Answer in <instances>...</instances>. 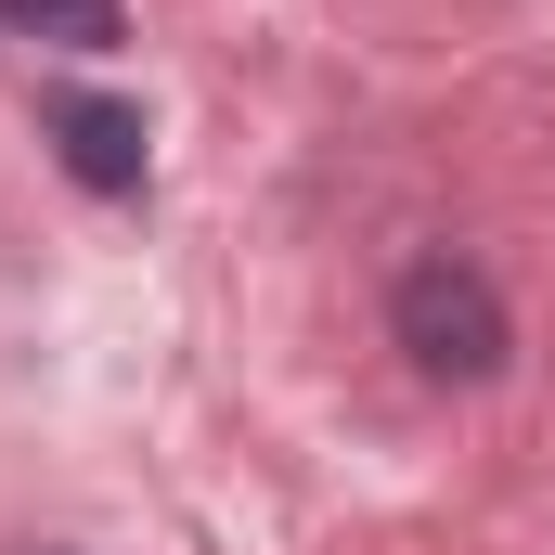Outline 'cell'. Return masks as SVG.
<instances>
[{
    "mask_svg": "<svg viewBox=\"0 0 555 555\" xmlns=\"http://www.w3.org/2000/svg\"><path fill=\"white\" fill-rule=\"evenodd\" d=\"M0 26H26L52 52H117L130 39V0H0Z\"/></svg>",
    "mask_w": 555,
    "mask_h": 555,
    "instance_id": "3957f363",
    "label": "cell"
},
{
    "mask_svg": "<svg viewBox=\"0 0 555 555\" xmlns=\"http://www.w3.org/2000/svg\"><path fill=\"white\" fill-rule=\"evenodd\" d=\"M52 155H65V181L78 194H142V104L117 91H52Z\"/></svg>",
    "mask_w": 555,
    "mask_h": 555,
    "instance_id": "7a4b0ae2",
    "label": "cell"
},
{
    "mask_svg": "<svg viewBox=\"0 0 555 555\" xmlns=\"http://www.w3.org/2000/svg\"><path fill=\"white\" fill-rule=\"evenodd\" d=\"M388 323H401V349H414L426 375H452V388H478V375L517 362L504 297H491V272H465V259H414L401 297H388Z\"/></svg>",
    "mask_w": 555,
    "mask_h": 555,
    "instance_id": "6da1fadb",
    "label": "cell"
}]
</instances>
